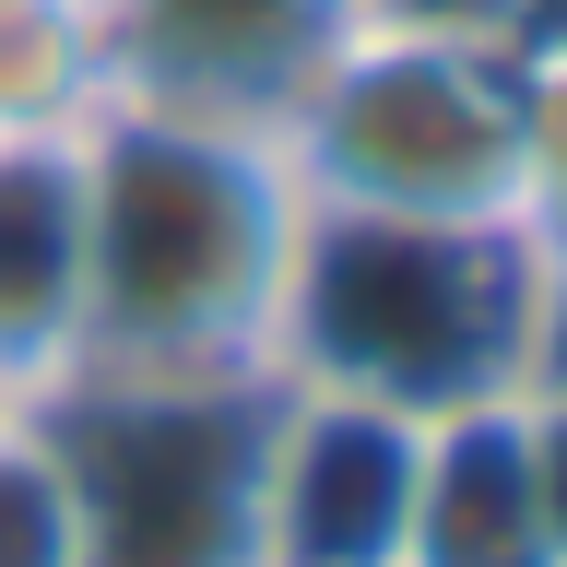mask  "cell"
Here are the masks:
<instances>
[{
    "instance_id": "cell-6",
    "label": "cell",
    "mask_w": 567,
    "mask_h": 567,
    "mask_svg": "<svg viewBox=\"0 0 567 567\" xmlns=\"http://www.w3.org/2000/svg\"><path fill=\"white\" fill-rule=\"evenodd\" d=\"M106 12V71L142 106H189V118H248L272 131L296 83L331 60L354 24L343 0H95Z\"/></svg>"
},
{
    "instance_id": "cell-11",
    "label": "cell",
    "mask_w": 567,
    "mask_h": 567,
    "mask_svg": "<svg viewBox=\"0 0 567 567\" xmlns=\"http://www.w3.org/2000/svg\"><path fill=\"white\" fill-rule=\"evenodd\" d=\"M520 237L567 248V48H520Z\"/></svg>"
},
{
    "instance_id": "cell-7",
    "label": "cell",
    "mask_w": 567,
    "mask_h": 567,
    "mask_svg": "<svg viewBox=\"0 0 567 567\" xmlns=\"http://www.w3.org/2000/svg\"><path fill=\"white\" fill-rule=\"evenodd\" d=\"M83 367V131L0 142V402Z\"/></svg>"
},
{
    "instance_id": "cell-14",
    "label": "cell",
    "mask_w": 567,
    "mask_h": 567,
    "mask_svg": "<svg viewBox=\"0 0 567 567\" xmlns=\"http://www.w3.org/2000/svg\"><path fill=\"white\" fill-rule=\"evenodd\" d=\"M354 24H390V35H496L508 48V12L496 0H343Z\"/></svg>"
},
{
    "instance_id": "cell-13",
    "label": "cell",
    "mask_w": 567,
    "mask_h": 567,
    "mask_svg": "<svg viewBox=\"0 0 567 567\" xmlns=\"http://www.w3.org/2000/svg\"><path fill=\"white\" fill-rule=\"evenodd\" d=\"M520 390H567V248H532V331H520Z\"/></svg>"
},
{
    "instance_id": "cell-12",
    "label": "cell",
    "mask_w": 567,
    "mask_h": 567,
    "mask_svg": "<svg viewBox=\"0 0 567 567\" xmlns=\"http://www.w3.org/2000/svg\"><path fill=\"white\" fill-rule=\"evenodd\" d=\"M520 461H532V496H544V532H556V567H567V390H520Z\"/></svg>"
},
{
    "instance_id": "cell-15",
    "label": "cell",
    "mask_w": 567,
    "mask_h": 567,
    "mask_svg": "<svg viewBox=\"0 0 567 567\" xmlns=\"http://www.w3.org/2000/svg\"><path fill=\"white\" fill-rule=\"evenodd\" d=\"M508 12V48H567V0H496Z\"/></svg>"
},
{
    "instance_id": "cell-1",
    "label": "cell",
    "mask_w": 567,
    "mask_h": 567,
    "mask_svg": "<svg viewBox=\"0 0 567 567\" xmlns=\"http://www.w3.org/2000/svg\"><path fill=\"white\" fill-rule=\"evenodd\" d=\"M296 248L284 142L248 118L106 95L83 118V367L95 379H260Z\"/></svg>"
},
{
    "instance_id": "cell-4",
    "label": "cell",
    "mask_w": 567,
    "mask_h": 567,
    "mask_svg": "<svg viewBox=\"0 0 567 567\" xmlns=\"http://www.w3.org/2000/svg\"><path fill=\"white\" fill-rule=\"evenodd\" d=\"M60 437L83 567H260V379H95L35 390Z\"/></svg>"
},
{
    "instance_id": "cell-8",
    "label": "cell",
    "mask_w": 567,
    "mask_h": 567,
    "mask_svg": "<svg viewBox=\"0 0 567 567\" xmlns=\"http://www.w3.org/2000/svg\"><path fill=\"white\" fill-rule=\"evenodd\" d=\"M402 567H556V532H544V496H532V461H520V390L425 425Z\"/></svg>"
},
{
    "instance_id": "cell-9",
    "label": "cell",
    "mask_w": 567,
    "mask_h": 567,
    "mask_svg": "<svg viewBox=\"0 0 567 567\" xmlns=\"http://www.w3.org/2000/svg\"><path fill=\"white\" fill-rule=\"evenodd\" d=\"M118 95L95 0H12L0 12V142H71Z\"/></svg>"
},
{
    "instance_id": "cell-5",
    "label": "cell",
    "mask_w": 567,
    "mask_h": 567,
    "mask_svg": "<svg viewBox=\"0 0 567 567\" xmlns=\"http://www.w3.org/2000/svg\"><path fill=\"white\" fill-rule=\"evenodd\" d=\"M425 473V414L354 390L260 379V567H402Z\"/></svg>"
},
{
    "instance_id": "cell-2",
    "label": "cell",
    "mask_w": 567,
    "mask_h": 567,
    "mask_svg": "<svg viewBox=\"0 0 567 567\" xmlns=\"http://www.w3.org/2000/svg\"><path fill=\"white\" fill-rule=\"evenodd\" d=\"M520 331H532V237L520 225L296 202L260 379L354 390V402L437 425L461 402L520 390Z\"/></svg>"
},
{
    "instance_id": "cell-3",
    "label": "cell",
    "mask_w": 567,
    "mask_h": 567,
    "mask_svg": "<svg viewBox=\"0 0 567 567\" xmlns=\"http://www.w3.org/2000/svg\"><path fill=\"white\" fill-rule=\"evenodd\" d=\"M272 142L296 202L520 225V48L343 24L331 60L272 118Z\"/></svg>"
},
{
    "instance_id": "cell-10",
    "label": "cell",
    "mask_w": 567,
    "mask_h": 567,
    "mask_svg": "<svg viewBox=\"0 0 567 567\" xmlns=\"http://www.w3.org/2000/svg\"><path fill=\"white\" fill-rule=\"evenodd\" d=\"M0 567H83L71 473L35 402H0Z\"/></svg>"
}]
</instances>
